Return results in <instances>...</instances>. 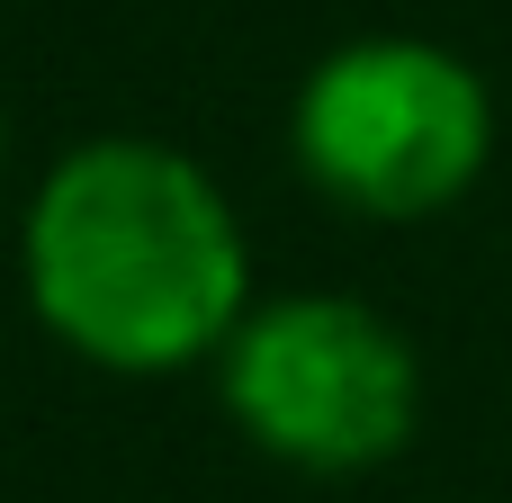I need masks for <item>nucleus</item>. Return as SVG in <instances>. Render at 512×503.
I'll list each match as a JSON object with an SVG mask.
<instances>
[{
    "label": "nucleus",
    "instance_id": "f03ea898",
    "mask_svg": "<svg viewBox=\"0 0 512 503\" xmlns=\"http://www.w3.org/2000/svg\"><path fill=\"white\" fill-rule=\"evenodd\" d=\"M495 144L486 81L423 36H360L324 54L297 90V162L306 180L378 225H414L450 207Z\"/></svg>",
    "mask_w": 512,
    "mask_h": 503
},
{
    "label": "nucleus",
    "instance_id": "7ed1b4c3",
    "mask_svg": "<svg viewBox=\"0 0 512 503\" xmlns=\"http://www.w3.org/2000/svg\"><path fill=\"white\" fill-rule=\"evenodd\" d=\"M225 414L252 450L351 477L414 441L423 369L414 342L360 297H279L225 333Z\"/></svg>",
    "mask_w": 512,
    "mask_h": 503
},
{
    "label": "nucleus",
    "instance_id": "f257e3e1",
    "mask_svg": "<svg viewBox=\"0 0 512 503\" xmlns=\"http://www.w3.org/2000/svg\"><path fill=\"white\" fill-rule=\"evenodd\" d=\"M243 225L225 189L144 135H99L54 162L27 207V297L99 369L153 378L225 351L243 324Z\"/></svg>",
    "mask_w": 512,
    "mask_h": 503
}]
</instances>
